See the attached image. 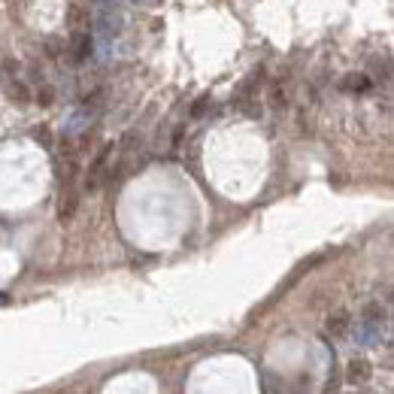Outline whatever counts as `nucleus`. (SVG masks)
<instances>
[{
	"label": "nucleus",
	"mask_w": 394,
	"mask_h": 394,
	"mask_svg": "<svg viewBox=\"0 0 394 394\" xmlns=\"http://www.w3.org/2000/svg\"><path fill=\"white\" fill-rule=\"evenodd\" d=\"M370 376H373V367H370L364 358L349 361V367H346V382H349V385H364V382H370Z\"/></svg>",
	"instance_id": "1"
},
{
	"label": "nucleus",
	"mask_w": 394,
	"mask_h": 394,
	"mask_svg": "<svg viewBox=\"0 0 394 394\" xmlns=\"http://www.w3.org/2000/svg\"><path fill=\"white\" fill-rule=\"evenodd\" d=\"M328 334H334V336H346L349 334V315L346 312L331 315V319H328Z\"/></svg>",
	"instance_id": "2"
}]
</instances>
